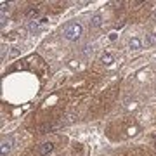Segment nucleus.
<instances>
[{
  "instance_id": "obj_8",
  "label": "nucleus",
  "mask_w": 156,
  "mask_h": 156,
  "mask_svg": "<svg viewBox=\"0 0 156 156\" xmlns=\"http://www.w3.org/2000/svg\"><path fill=\"white\" fill-rule=\"evenodd\" d=\"M38 14H40L38 7H31V9H28V11H26V17H37Z\"/></svg>"
},
{
  "instance_id": "obj_10",
  "label": "nucleus",
  "mask_w": 156,
  "mask_h": 156,
  "mask_svg": "<svg viewBox=\"0 0 156 156\" xmlns=\"http://www.w3.org/2000/svg\"><path fill=\"white\" fill-rule=\"evenodd\" d=\"M151 19H153V21H156V9L153 11V14H151Z\"/></svg>"
},
{
  "instance_id": "obj_4",
  "label": "nucleus",
  "mask_w": 156,
  "mask_h": 156,
  "mask_svg": "<svg viewBox=\"0 0 156 156\" xmlns=\"http://www.w3.org/2000/svg\"><path fill=\"white\" fill-rule=\"evenodd\" d=\"M101 24H102V14H94V16L90 17V28L94 30V28H99Z\"/></svg>"
},
{
  "instance_id": "obj_7",
  "label": "nucleus",
  "mask_w": 156,
  "mask_h": 156,
  "mask_svg": "<svg viewBox=\"0 0 156 156\" xmlns=\"http://www.w3.org/2000/svg\"><path fill=\"white\" fill-rule=\"evenodd\" d=\"M101 61L104 62L106 66H111L113 62H115V59H113V56H111V54H102V57H101Z\"/></svg>"
},
{
  "instance_id": "obj_3",
  "label": "nucleus",
  "mask_w": 156,
  "mask_h": 156,
  "mask_svg": "<svg viewBox=\"0 0 156 156\" xmlns=\"http://www.w3.org/2000/svg\"><path fill=\"white\" fill-rule=\"evenodd\" d=\"M142 44H144V42H142L139 37H132V38L128 40V47L132 50H140L142 49Z\"/></svg>"
},
{
  "instance_id": "obj_2",
  "label": "nucleus",
  "mask_w": 156,
  "mask_h": 156,
  "mask_svg": "<svg viewBox=\"0 0 156 156\" xmlns=\"http://www.w3.org/2000/svg\"><path fill=\"white\" fill-rule=\"evenodd\" d=\"M52 151H54V144H52V142H44V144L38 147V154L40 156H49Z\"/></svg>"
},
{
  "instance_id": "obj_9",
  "label": "nucleus",
  "mask_w": 156,
  "mask_h": 156,
  "mask_svg": "<svg viewBox=\"0 0 156 156\" xmlns=\"http://www.w3.org/2000/svg\"><path fill=\"white\" fill-rule=\"evenodd\" d=\"M83 49H85V54H92V47L87 45V47H83Z\"/></svg>"
},
{
  "instance_id": "obj_6",
  "label": "nucleus",
  "mask_w": 156,
  "mask_h": 156,
  "mask_svg": "<svg viewBox=\"0 0 156 156\" xmlns=\"http://www.w3.org/2000/svg\"><path fill=\"white\" fill-rule=\"evenodd\" d=\"M144 44L147 45V47H151V45H156V33H149V35H146Z\"/></svg>"
},
{
  "instance_id": "obj_5",
  "label": "nucleus",
  "mask_w": 156,
  "mask_h": 156,
  "mask_svg": "<svg viewBox=\"0 0 156 156\" xmlns=\"http://www.w3.org/2000/svg\"><path fill=\"white\" fill-rule=\"evenodd\" d=\"M12 149V140L11 139H2V156H7Z\"/></svg>"
},
{
  "instance_id": "obj_1",
  "label": "nucleus",
  "mask_w": 156,
  "mask_h": 156,
  "mask_svg": "<svg viewBox=\"0 0 156 156\" xmlns=\"http://www.w3.org/2000/svg\"><path fill=\"white\" fill-rule=\"evenodd\" d=\"M82 24H78V23H69L66 28H64V31H62V37L66 40H69V42H76L80 37H82Z\"/></svg>"
}]
</instances>
